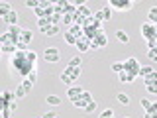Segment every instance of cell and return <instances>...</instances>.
<instances>
[{
	"label": "cell",
	"mask_w": 157,
	"mask_h": 118,
	"mask_svg": "<svg viewBox=\"0 0 157 118\" xmlns=\"http://www.w3.org/2000/svg\"><path fill=\"white\" fill-rule=\"evenodd\" d=\"M10 67L28 79L32 73H37V53L36 51H16L10 59Z\"/></svg>",
	"instance_id": "cell-1"
},
{
	"label": "cell",
	"mask_w": 157,
	"mask_h": 118,
	"mask_svg": "<svg viewBox=\"0 0 157 118\" xmlns=\"http://www.w3.org/2000/svg\"><path fill=\"white\" fill-rule=\"evenodd\" d=\"M140 69H141V65H140V61H137L136 57H128L126 61H124V71H128V73H132V75H140Z\"/></svg>",
	"instance_id": "cell-2"
},
{
	"label": "cell",
	"mask_w": 157,
	"mask_h": 118,
	"mask_svg": "<svg viewBox=\"0 0 157 118\" xmlns=\"http://www.w3.org/2000/svg\"><path fill=\"white\" fill-rule=\"evenodd\" d=\"M108 6L114 8V10H120V12H128V10L134 8V2L132 0H110Z\"/></svg>",
	"instance_id": "cell-3"
},
{
	"label": "cell",
	"mask_w": 157,
	"mask_h": 118,
	"mask_svg": "<svg viewBox=\"0 0 157 118\" xmlns=\"http://www.w3.org/2000/svg\"><path fill=\"white\" fill-rule=\"evenodd\" d=\"M141 36L145 39H157V26L151 24V22L141 24Z\"/></svg>",
	"instance_id": "cell-4"
},
{
	"label": "cell",
	"mask_w": 157,
	"mask_h": 118,
	"mask_svg": "<svg viewBox=\"0 0 157 118\" xmlns=\"http://www.w3.org/2000/svg\"><path fill=\"white\" fill-rule=\"evenodd\" d=\"M106 45H108V36H106L104 30H100L98 36L90 41V49H100V47H106Z\"/></svg>",
	"instance_id": "cell-5"
},
{
	"label": "cell",
	"mask_w": 157,
	"mask_h": 118,
	"mask_svg": "<svg viewBox=\"0 0 157 118\" xmlns=\"http://www.w3.org/2000/svg\"><path fill=\"white\" fill-rule=\"evenodd\" d=\"M92 100H94V98H92V95H90L88 91H85L78 98H75V100H73V104H75L77 108H82V110H85V108L88 106V102H92Z\"/></svg>",
	"instance_id": "cell-6"
},
{
	"label": "cell",
	"mask_w": 157,
	"mask_h": 118,
	"mask_svg": "<svg viewBox=\"0 0 157 118\" xmlns=\"http://www.w3.org/2000/svg\"><path fill=\"white\" fill-rule=\"evenodd\" d=\"M43 57H45L47 63H57L59 59H61V51H59L57 47H45V51H43Z\"/></svg>",
	"instance_id": "cell-7"
},
{
	"label": "cell",
	"mask_w": 157,
	"mask_h": 118,
	"mask_svg": "<svg viewBox=\"0 0 157 118\" xmlns=\"http://www.w3.org/2000/svg\"><path fill=\"white\" fill-rule=\"evenodd\" d=\"M32 88H33V85L28 81V79H24L22 85L16 87V91H14V92H16V98H24V96L28 95V92H32Z\"/></svg>",
	"instance_id": "cell-8"
},
{
	"label": "cell",
	"mask_w": 157,
	"mask_h": 118,
	"mask_svg": "<svg viewBox=\"0 0 157 118\" xmlns=\"http://www.w3.org/2000/svg\"><path fill=\"white\" fill-rule=\"evenodd\" d=\"M82 92H85V88H82V87H77V85H73V87L67 88V96H69V100H71V102L75 100V98H78Z\"/></svg>",
	"instance_id": "cell-9"
},
{
	"label": "cell",
	"mask_w": 157,
	"mask_h": 118,
	"mask_svg": "<svg viewBox=\"0 0 157 118\" xmlns=\"http://www.w3.org/2000/svg\"><path fill=\"white\" fill-rule=\"evenodd\" d=\"M75 14H77V16H81V18H85V20H86V18H90V16H94V14L90 12V8H88L86 4H78Z\"/></svg>",
	"instance_id": "cell-10"
},
{
	"label": "cell",
	"mask_w": 157,
	"mask_h": 118,
	"mask_svg": "<svg viewBox=\"0 0 157 118\" xmlns=\"http://www.w3.org/2000/svg\"><path fill=\"white\" fill-rule=\"evenodd\" d=\"M77 49H78V53H86L88 49H90V39H86V37H81L77 41V45H75Z\"/></svg>",
	"instance_id": "cell-11"
},
{
	"label": "cell",
	"mask_w": 157,
	"mask_h": 118,
	"mask_svg": "<svg viewBox=\"0 0 157 118\" xmlns=\"http://www.w3.org/2000/svg\"><path fill=\"white\" fill-rule=\"evenodd\" d=\"M2 22L6 24V26H16V24H18V12H16V10H12L8 16L2 18Z\"/></svg>",
	"instance_id": "cell-12"
},
{
	"label": "cell",
	"mask_w": 157,
	"mask_h": 118,
	"mask_svg": "<svg viewBox=\"0 0 157 118\" xmlns=\"http://www.w3.org/2000/svg\"><path fill=\"white\" fill-rule=\"evenodd\" d=\"M22 32H24V30L20 28L18 24H16V26H8V33H10V36H12L14 39H16L18 43H20V37H22Z\"/></svg>",
	"instance_id": "cell-13"
},
{
	"label": "cell",
	"mask_w": 157,
	"mask_h": 118,
	"mask_svg": "<svg viewBox=\"0 0 157 118\" xmlns=\"http://www.w3.org/2000/svg\"><path fill=\"white\" fill-rule=\"evenodd\" d=\"M65 73H69V75H71L73 79H75V81H78V77H81V67H71V65H67L65 67Z\"/></svg>",
	"instance_id": "cell-14"
},
{
	"label": "cell",
	"mask_w": 157,
	"mask_h": 118,
	"mask_svg": "<svg viewBox=\"0 0 157 118\" xmlns=\"http://www.w3.org/2000/svg\"><path fill=\"white\" fill-rule=\"evenodd\" d=\"M69 32L73 33V36H75L77 39H81V37H85V30H82L81 26H77V24H73L71 28H69Z\"/></svg>",
	"instance_id": "cell-15"
},
{
	"label": "cell",
	"mask_w": 157,
	"mask_h": 118,
	"mask_svg": "<svg viewBox=\"0 0 157 118\" xmlns=\"http://www.w3.org/2000/svg\"><path fill=\"white\" fill-rule=\"evenodd\" d=\"M20 41L26 43V45H29V43L33 41V33H32V30H24V32H22V37H20Z\"/></svg>",
	"instance_id": "cell-16"
},
{
	"label": "cell",
	"mask_w": 157,
	"mask_h": 118,
	"mask_svg": "<svg viewBox=\"0 0 157 118\" xmlns=\"http://www.w3.org/2000/svg\"><path fill=\"white\" fill-rule=\"evenodd\" d=\"M39 32H41L43 36H57L61 30H59V26H47V28H41Z\"/></svg>",
	"instance_id": "cell-17"
},
{
	"label": "cell",
	"mask_w": 157,
	"mask_h": 118,
	"mask_svg": "<svg viewBox=\"0 0 157 118\" xmlns=\"http://www.w3.org/2000/svg\"><path fill=\"white\" fill-rule=\"evenodd\" d=\"M59 79H61V83H63V85H67V87H73V85H75V79H73L71 75H69V73H65V71H63L61 73V77H59Z\"/></svg>",
	"instance_id": "cell-18"
},
{
	"label": "cell",
	"mask_w": 157,
	"mask_h": 118,
	"mask_svg": "<svg viewBox=\"0 0 157 118\" xmlns=\"http://www.w3.org/2000/svg\"><path fill=\"white\" fill-rule=\"evenodd\" d=\"M118 79H120L122 83H134L136 81V75H132V73H128V71H122L120 75H118Z\"/></svg>",
	"instance_id": "cell-19"
},
{
	"label": "cell",
	"mask_w": 157,
	"mask_h": 118,
	"mask_svg": "<svg viewBox=\"0 0 157 118\" xmlns=\"http://www.w3.org/2000/svg\"><path fill=\"white\" fill-rule=\"evenodd\" d=\"M144 85H157V71H151L147 77H144Z\"/></svg>",
	"instance_id": "cell-20"
},
{
	"label": "cell",
	"mask_w": 157,
	"mask_h": 118,
	"mask_svg": "<svg viewBox=\"0 0 157 118\" xmlns=\"http://www.w3.org/2000/svg\"><path fill=\"white\" fill-rule=\"evenodd\" d=\"M147 22H151V24H155V26H157V6H151L149 8V12H147Z\"/></svg>",
	"instance_id": "cell-21"
},
{
	"label": "cell",
	"mask_w": 157,
	"mask_h": 118,
	"mask_svg": "<svg viewBox=\"0 0 157 118\" xmlns=\"http://www.w3.org/2000/svg\"><path fill=\"white\" fill-rule=\"evenodd\" d=\"M0 43H2V45H4V43H14V45H18V41H16L12 36H10L8 32H4L2 36H0Z\"/></svg>",
	"instance_id": "cell-22"
},
{
	"label": "cell",
	"mask_w": 157,
	"mask_h": 118,
	"mask_svg": "<svg viewBox=\"0 0 157 118\" xmlns=\"http://www.w3.org/2000/svg\"><path fill=\"white\" fill-rule=\"evenodd\" d=\"M63 39H65V41L69 43V45H77V41H78V39H77L75 36H73V33L69 32V30H67L65 33H63Z\"/></svg>",
	"instance_id": "cell-23"
},
{
	"label": "cell",
	"mask_w": 157,
	"mask_h": 118,
	"mask_svg": "<svg viewBox=\"0 0 157 118\" xmlns=\"http://www.w3.org/2000/svg\"><path fill=\"white\" fill-rule=\"evenodd\" d=\"M116 39L120 43H128V41H130V36H128L124 30H118V32H116Z\"/></svg>",
	"instance_id": "cell-24"
},
{
	"label": "cell",
	"mask_w": 157,
	"mask_h": 118,
	"mask_svg": "<svg viewBox=\"0 0 157 118\" xmlns=\"http://www.w3.org/2000/svg\"><path fill=\"white\" fill-rule=\"evenodd\" d=\"M16 51H18V45H14V43H4V45H2V53H10V55H14Z\"/></svg>",
	"instance_id": "cell-25"
},
{
	"label": "cell",
	"mask_w": 157,
	"mask_h": 118,
	"mask_svg": "<svg viewBox=\"0 0 157 118\" xmlns=\"http://www.w3.org/2000/svg\"><path fill=\"white\" fill-rule=\"evenodd\" d=\"M45 102H47V104H51V106H59V104H61V98H59L57 95H47Z\"/></svg>",
	"instance_id": "cell-26"
},
{
	"label": "cell",
	"mask_w": 157,
	"mask_h": 118,
	"mask_svg": "<svg viewBox=\"0 0 157 118\" xmlns=\"http://www.w3.org/2000/svg\"><path fill=\"white\" fill-rule=\"evenodd\" d=\"M116 100L120 102V104H124V106L130 104V96H128L126 92H118V95H116Z\"/></svg>",
	"instance_id": "cell-27"
},
{
	"label": "cell",
	"mask_w": 157,
	"mask_h": 118,
	"mask_svg": "<svg viewBox=\"0 0 157 118\" xmlns=\"http://www.w3.org/2000/svg\"><path fill=\"white\" fill-rule=\"evenodd\" d=\"M61 22H63V14H53V16H49V24H51V26H59Z\"/></svg>",
	"instance_id": "cell-28"
},
{
	"label": "cell",
	"mask_w": 157,
	"mask_h": 118,
	"mask_svg": "<svg viewBox=\"0 0 157 118\" xmlns=\"http://www.w3.org/2000/svg\"><path fill=\"white\" fill-rule=\"evenodd\" d=\"M33 14H36V16H37V20H41V18H47V10L43 8L41 4H39V6H37L36 10H33Z\"/></svg>",
	"instance_id": "cell-29"
},
{
	"label": "cell",
	"mask_w": 157,
	"mask_h": 118,
	"mask_svg": "<svg viewBox=\"0 0 157 118\" xmlns=\"http://www.w3.org/2000/svg\"><path fill=\"white\" fill-rule=\"evenodd\" d=\"M10 12H12V8H10V4L8 2H2V4H0V16H8V14Z\"/></svg>",
	"instance_id": "cell-30"
},
{
	"label": "cell",
	"mask_w": 157,
	"mask_h": 118,
	"mask_svg": "<svg viewBox=\"0 0 157 118\" xmlns=\"http://www.w3.org/2000/svg\"><path fill=\"white\" fill-rule=\"evenodd\" d=\"M63 24L73 26V24H75V14H63Z\"/></svg>",
	"instance_id": "cell-31"
},
{
	"label": "cell",
	"mask_w": 157,
	"mask_h": 118,
	"mask_svg": "<svg viewBox=\"0 0 157 118\" xmlns=\"http://www.w3.org/2000/svg\"><path fill=\"white\" fill-rule=\"evenodd\" d=\"M112 71L120 75V73L124 71V61H116V63H112Z\"/></svg>",
	"instance_id": "cell-32"
},
{
	"label": "cell",
	"mask_w": 157,
	"mask_h": 118,
	"mask_svg": "<svg viewBox=\"0 0 157 118\" xmlns=\"http://www.w3.org/2000/svg\"><path fill=\"white\" fill-rule=\"evenodd\" d=\"M102 16H104V22H110V20H112V8L110 6L102 8Z\"/></svg>",
	"instance_id": "cell-33"
},
{
	"label": "cell",
	"mask_w": 157,
	"mask_h": 118,
	"mask_svg": "<svg viewBox=\"0 0 157 118\" xmlns=\"http://www.w3.org/2000/svg\"><path fill=\"white\" fill-rule=\"evenodd\" d=\"M81 63H82V57L81 55H75L71 61H69V65H71V67H81Z\"/></svg>",
	"instance_id": "cell-34"
},
{
	"label": "cell",
	"mask_w": 157,
	"mask_h": 118,
	"mask_svg": "<svg viewBox=\"0 0 157 118\" xmlns=\"http://www.w3.org/2000/svg\"><path fill=\"white\" fill-rule=\"evenodd\" d=\"M140 104H141V108H144V112H147L151 108V100H149V98H141Z\"/></svg>",
	"instance_id": "cell-35"
},
{
	"label": "cell",
	"mask_w": 157,
	"mask_h": 118,
	"mask_svg": "<svg viewBox=\"0 0 157 118\" xmlns=\"http://www.w3.org/2000/svg\"><path fill=\"white\" fill-rule=\"evenodd\" d=\"M151 71H153V69H151L149 65H141V69H140V75H141V77H147Z\"/></svg>",
	"instance_id": "cell-36"
},
{
	"label": "cell",
	"mask_w": 157,
	"mask_h": 118,
	"mask_svg": "<svg viewBox=\"0 0 157 118\" xmlns=\"http://www.w3.org/2000/svg\"><path fill=\"white\" fill-rule=\"evenodd\" d=\"M96 108H98V102H96V100H92V102H88V106L85 108V112H88V114H90V112H94Z\"/></svg>",
	"instance_id": "cell-37"
},
{
	"label": "cell",
	"mask_w": 157,
	"mask_h": 118,
	"mask_svg": "<svg viewBox=\"0 0 157 118\" xmlns=\"http://www.w3.org/2000/svg\"><path fill=\"white\" fill-rule=\"evenodd\" d=\"M100 118H114V110H112V108H106V110H102Z\"/></svg>",
	"instance_id": "cell-38"
},
{
	"label": "cell",
	"mask_w": 157,
	"mask_h": 118,
	"mask_svg": "<svg viewBox=\"0 0 157 118\" xmlns=\"http://www.w3.org/2000/svg\"><path fill=\"white\" fill-rule=\"evenodd\" d=\"M39 4H41L39 0H28V2H26V6H28V8H33V10H36V8L39 6Z\"/></svg>",
	"instance_id": "cell-39"
},
{
	"label": "cell",
	"mask_w": 157,
	"mask_h": 118,
	"mask_svg": "<svg viewBox=\"0 0 157 118\" xmlns=\"http://www.w3.org/2000/svg\"><path fill=\"white\" fill-rule=\"evenodd\" d=\"M147 57H149L151 61H157V47H155V49H149V53H147Z\"/></svg>",
	"instance_id": "cell-40"
},
{
	"label": "cell",
	"mask_w": 157,
	"mask_h": 118,
	"mask_svg": "<svg viewBox=\"0 0 157 118\" xmlns=\"http://www.w3.org/2000/svg\"><path fill=\"white\" fill-rule=\"evenodd\" d=\"M147 92H151V95H157V85H147Z\"/></svg>",
	"instance_id": "cell-41"
},
{
	"label": "cell",
	"mask_w": 157,
	"mask_h": 118,
	"mask_svg": "<svg viewBox=\"0 0 157 118\" xmlns=\"http://www.w3.org/2000/svg\"><path fill=\"white\" fill-rule=\"evenodd\" d=\"M28 81L32 83V85H36V83H37V73H32V75L28 77Z\"/></svg>",
	"instance_id": "cell-42"
},
{
	"label": "cell",
	"mask_w": 157,
	"mask_h": 118,
	"mask_svg": "<svg viewBox=\"0 0 157 118\" xmlns=\"http://www.w3.org/2000/svg\"><path fill=\"white\" fill-rule=\"evenodd\" d=\"M147 47H149V49H155L157 47V39H147Z\"/></svg>",
	"instance_id": "cell-43"
},
{
	"label": "cell",
	"mask_w": 157,
	"mask_h": 118,
	"mask_svg": "<svg viewBox=\"0 0 157 118\" xmlns=\"http://www.w3.org/2000/svg\"><path fill=\"white\" fill-rule=\"evenodd\" d=\"M10 114H12V110H10V108H2V118H12Z\"/></svg>",
	"instance_id": "cell-44"
},
{
	"label": "cell",
	"mask_w": 157,
	"mask_h": 118,
	"mask_svg": "<svg viewBox=\"0 0 157 118\" xmlns=\"http://www.w3.org/2000/svg\"><path fill=\"white\" fill-rule=\"evenodd\" d=\"M144 118H157V112H144Z\"/></svg>",
	"instance_id": "cell-45"
},
{
	"label": "cell",
	"mask_w": 157,
	"mask_h": 118,
	"mask_svg": "<svg viewBox=\"0 0 157 118\" xmlns=\"http://www.w3.org/2000/svg\"><path fill=\"white\" fill-rule=\"evenodd\" d=\"M147 112H157V102H153V100H151V108H149Z\"/></svg>",
	"instance_id": "cell-46"
},
{
	"label": "cell",
	"mask_w": 157,
	"mask_h": 118,
	"mask_svg": "<svg viewBox=\"0 0 157 118\" xmlns=\"http://www.w3.org/2000/svg\"><path fill=\"white\" fill-rule=\"evenodd\" d=\"M124 118H130V116H124Z\"/></svg>",
	"instance_id": "cell-47"
},
{
	"label": "cell",
	"mask_w": 157,
	"mask_h": 118,
	"mask_svg": "<svg viewBox=\"0 0 157 118\" xmlns=\"http://www.w3.org/2000/svg\"><path fill=\"white\" fill-rule=\"evenodd\" d=\"M55 118H59V116H55Z\"/></svg>",
	"instance_id": "cell-48"
}]
</instances>
